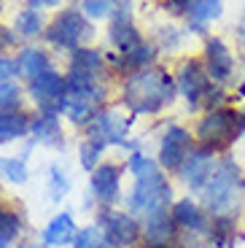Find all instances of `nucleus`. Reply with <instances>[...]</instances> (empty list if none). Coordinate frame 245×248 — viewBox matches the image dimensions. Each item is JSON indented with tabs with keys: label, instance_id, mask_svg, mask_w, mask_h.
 Masks as SVG:
<instances>
[{
	"label": "nucleus",
	"instance_id": "obj_1",
	"mask_svg": "<svg viewBox=\"0 0 245 248\" xmlns=\"http://www.w3.org/2000/svg\"><path fill=\"white\" fill-rule=\"evenodd\" d=\"M124 168L135 178L127 194V211L132 216H140L143 221L167 216L172 202H175V192H172V184L167 178V170L143 151H129Z\"/></svg>",
	"mask_w": 245,
	"mask_h": 248
},
{
	"label": "nucleus",
	"instance_id": "obj_2",
	"mask_svg": "<svg viewBox=\"0 0 245 248\" xmlns=\"http://www.w3.org/2000/svg\"><path fill=\"white\" fill-rule=\"evenodd\" d=\"M175 92V76H170L159 65H151V68L127 76L122 89V103L132 116H153V113L165 111L167 106H172Z\"/></svg>",
	"mask_w": 245,
	"mask_h": 248
},
{
	"label": "nucleus",
	"instance_id": "obj_3",
	"mask_svg": "<svg viewBox=\"0 0 245 248\" xmlns=\"http://www.w3.org/2000/svg\"><path fill=\"white\" fill-rule=\"evenodd\" d=\"M243 181H245V173L240 170V165L229 154H221L218 170L213 173V178L208 181V186L197 197H199V202L205 205V211L210 216H240V208H243V200H245Z\"/></svg>",
	"mask_w": 245,
	"mask_h": 248
},
{
	"label": "nucleus",
	"instance_id": "obj_4",
	"mask_svg": "<svg viewBox=\"0 0 245 248\" xmlns=\"http://www.w3.org/2000/svg\"><path fill=\"white\" fill-rule=\"evenodd\" d=\"M194 138H197V146L210 149L215 154H227L234 143L245 138L240 108L221 106V108H213V111H205L194 127Z\"/></svg>",
	"mask_w": 245,
	"mask_h": 248
},
{
	"label": "nucleus",
	"instance_id": "obj_5",
	"mask_svg": "<svg viewBox=\"0 0 245 248\" xmlns=\"http://www.w3.org/2000/svg\"><path fill=\"white\" fill-rule=\"evenodd\" d=\"M68 94H65V106H62V116L70 119L73 124H89L105 103V87L97 78H86V76L68 73Z\"/></svg>",
	"mask_w": 245,
	"mask_h": 248
},
{
	"label": "nucleus",
	"instance_id": "obj_6",
	"mask_svg": "<svg viewBox=\"0 0 245 248\" xmlns=\"http://www.w3.org/2000/svg\"><path fill=\"white\" fill-rule=\"evenodd\" d=\"M43 38L51 46H57V49L76 51V49H81L84 41L92 38V25H89L86 14H81L78 8H65V11H60L51 19V25L46 27Z\"/></svg>",
	"mask_w": 245,
	"mask_h": 248
},
{
	"label": "nucleus",
	"instance_id": "obj_7",
	"mask_svg": "<svg viewBox=\"0 0 245 248\" xmlns=\"http://www.w3.org/2000/svg\"><path fill=\"white\" fill-rule=\"evenodd\" d=\"M97 224H100V230H103L110 248H135L143 240V224L129 211L100 208Z\"/></svg>",
	"mask_w": 245,
	"mask_h": 248
},
{
	"label": "nucleus",
	"instance_id": "obj_8",
	"mask_svg": "<svg viewBox=\"0 0 245 248\" xmlns=\"http://www.w3.org/2000/svg\"><path fill=\"white\" fill-rule=\"evenodd\" d=\"M175 84H178L181 97L189 103V111H205V100H208V94L215 87L210 81L208 70H205V62L194 60V57L181 62V68L175 73Z\"/></svg>",
	"mask_w": 245,
	"mask_h": 248
},
{
	"label": "nucleus",
	"instance_id": "obj_9",
	"mask_svg": "<svg viewBox=\"0 0 245 248\" xmlns=\"http://www.w3.org/2000/svg\"><path fill=\"white\" fill-rule=\"evenodd\" d=\"M132 122L135 116L132 113H122V111H100L92 122L86 124V138H92V140H100L103 146H122V149H132L138 151L135 143H129V130H132Z\"/></svg>",
	"mask_w": 245,
	"mask_h": 248
},
{
	"label": "nucleus",
	"instance_id": "obj_10",
	"mask_svg": "<svg viewBox=\"0 0 245 248\" xmlns=\"http://www.w3.org/2000/svg\"><path fill=\"white\" fill-rule=\"evenodd\" d=\"M194 149H197V138L191 135V130H186L181 124H167L162 138H159L156 162H159L167 173H178Z\"/></svg>",
	"mask_w": 245,
	"mask_h": 248
},
{
	"label": "nucleus",
	"instance_id": "obj_11",
	"mask_svg": "<svg viewBox=\"0 0 245 248\" xmlns=\"http://www.w3.org/2000/svg\"><path fill=\"white\" fill-rule=\"evenodd\" d=\"M27 92H30L32 103L41 111L60 113L62 116L65 94H68V78L62 73H57L54 68H49V70H43L41 76H35L32 81H27Z\"/></svg>",
	"mask_w": 245,
	"mask_h": 248
},
{
	"label": "nucleus",
	"instance_id": "obj_12",
	"mask_svg": "<svg viewBox=\"0 0 245 248\" xmlns=\"http://www.w3.org/2000/svg\"><path fill=\"white\" fill-rule=\"evenodd\" d=\"M218 162H221V154L197 146V149L189 154V159L184 162V168L178 170L175 175L191 194H199L205 186H208V181L213 178V173L218 170Z\"/></svg>",
	"mask_w": 245,
	"mask_h": 248
},
{
	"label": "nucleus",
	"instance_id": "obj_13",
	"mask_svg": "<svg viewBox=\"0 0 245 248\" xmlns=\"http://www.w3.org/2000/svg\"><path fill=\"white\" fill-rule=\"evenodd\" d=\"M170 218L178 227V232L184 237H205L210 227V213L205 211V205L197 197L186 194V197H178L170 208Z\"/></svg>",
	"mask_w": 245,
	"mask_h": 248
},
{
	"label": "nucleus",
	"instance_id": "obj_14",
	"mask_svg": "<svg viewBox=\"0 0 245 248\" xmlns=\"http://www.w3.org/2000/svg\"><path fill=\"white\" fill-rule=\"evenodd\" d=\"M124 165L116 162H100L89 175V192L103 208H110L122 197V178H124Z\"/></svg>",
	"mask_w": 245,
	"mask_h": 248
},
{
	"label": "nucleus",
	"instance_id": "obj_15",
	"mask_svg": "<svg viewBox=\"0 0 245 248\" xmlns=\"http://www.w3.org/2000/svg\"><path fill=\"white\" fill-rule=\"evenodd\" d=\"M202 62L208 70L210 81L215 87H227L234 78V54L218 35L205 38V51H202Z\"/></svg>",
	"mask_w": 245,
	"mask_h": 248
},
{
	"label": "nucleus",
	"instance_id": "obj_16",
	"mask_svg": "<svg viewBox=\"0 0 245 248\" xmlns=\"http://www.w3.org/2000/svg\"><path fill=\"white\" fill-rule=\"evenodd\" d=\"M30 135H32V143H38V146H46V149H62V146H65V132H62L60 113L41 111L38 116H32Z\"/></svg>",
	"mask_w": 245,
	"mask_h": 248
},
{
	"label": "nucleus",
	"instance_id": "obj_17",
	"mask_svg": "<svg viewBox=\"0 0 245 248\" xmlns=\"http://www.w3.org/2000/svg\"><path fill=\"white\" fill-rule=\"evenodd\" d=\"M76 235H78V224H76L73 213L60 211L43 227L41 240H43V246H49V248H65V246H73Z\"/></svg>",
	"mask_w": 245,
	"mask_h": 248
},
{
	"label": "nucleus",
	"instance_id": "obj_18",
	"mask_svg": "<svg viewBox=\"0 0 245 248\" xmlns=\"http://www.w3.org/2000/svg\"><path fill=\"white\" fill-rule=\"evenodd\" d=\"M240 216H213L208 235L202 237L208 248H234L240 243Z\"/></svg>",
	"mask_w": 245,
	"mask_h": 248
},
{
	"label": "nucleus",
	"instance_id": "obj_19",
	"mask_svg": "<svg viewBox=\"0 0 245 248\" xmlns=\"http://www.w3.org/2000/svg\"><path fill=\"white\" fill-rule=\"evenodd\" d=\"M143 240L148 246H178L181 232L172 224L170 213L167 216H156V218H146L143 221Z\"/></svg>",
	"mask_w": 245,
	"mask_h": 248
},
{
	"label": "nucleus",
	"instance_id": "obj_20",
	"mask_svg": "<svg viewBox=\"0 0 245 248\" xmlns=\"http://www.w3.org/2000/svg\"><path fill=\"white\" fill-rule=\"evenodd\" d=\"M221 14H224V0H197L194 6H191L189 16H186L189 30L205 35L215 19H221Z\"/></svg>",
	"mask_w": 245,
	"mask_h": 248
},
{
	"label": "nucleus",
	"instance_id": "obj_21",
	"mask_svg": "<svg viewBox=\"0 0 245 248\" xmlns=\"http://www.w3.org/2000/svg\"><path fill=\"white\" fill-rule=\"evenodd\" d=\"M103 68H105L103 54H100V51H94V49H86V46H81V49H76L73 54H70V68H68V73L86 76V78H97V81H100Z\"/></svg>",
	"mask_w": 245,
	"mask_h": 248
},
{
	"label": "nucleus",
	"instance_id": "obj_22",
	"mask_svg": "<svg viewBox=\"0 0 245 248\" xmlns=\"http://www.w3.org/2000/svg\"><path fill=\"white\" fill-rule=\"evenodd\" d=\"M30 122H32V116H27V113H22V111L0 113V146L16 143L25 135H30Z\"/></svg>",
	"mask_w": 245,
	"mask_h": 248
},
{
	"label": "nucleus",
	"instance_id": "obj_23",
	"mask_svg": "<svg viewBox=\"0 0 245 248\" xmlns=\"http://www.w3.org/2000/svg\"><path fill=\"white\" fill-rule=\"evenodd\" d=\"M153 60H156V46L140 44V46H135L132 51H127V54L113 57V65H116L122 73L132 76V73H138V70H143V68H151Z\"/></svg>",
	"mask_w": 245,
	"mask_h": 248
},
{
	"label": "nucleus",
	"instance_id": "obj_24",
	"mask_svg": "<svg viewBox=\"0 0 245 248\" xmlns=\"http://www.w3.org/2000/svg\"><path fill=\"white\" fill-rule=\"evenodd\" d=\"M16 68H19V76H22V78L32 81L35 76H41L43 70H49L51 62H49V57H46V51L27 46V49H22L16 54Z\"/></svg>",
	"mask_w": 245,
	"mask_h": 248
},
{
	"label": "nucleus",
	"instance_id": "obj_25",
	"mask_svg": "<svg viewBox=\"0 0 245 248\" xmlns=\"http://www.w3.org/2000/svg\"><path fill=\"white\" fill-rule=\"evenodd\" d=\"M14 32H16L19 38H38L43 30V16L38 14V8H25V11L16 16V22H14Z\"/></svg>",
	"mask_w": 245,
	"mask_h": 248
},
{
	"label": "nucleus",
	"instance_id": "obj_26",
	"mask_svg": "<svg viewBox=\"0 0 245 248\" xmlns=\"http://www.w3.org/2000/svg\"><path fill=\"white\" fill-rule=\"evenodd\" d=\"M0 178H6L14 186H25L30 178L25 156H3V168H0Z\"/></svg>",
	"mask_w": 245,
	"mask_h": 248
},
{
	"label": "nucleus",
	"instance_id": "obj_27",
	"mask_svg": "<svg viewBox=\"0 0 245 248\" xmlns=\"http://www.w3.org/2000/svg\"><path fill=\"white\" fill-rule=\"evenodd\" d=\"M105 149H108V146H103L100 140H92V138H84V140H81V146H78V159H81V168L92 173V170L97 168L100 162H103Z\"/></svg>",
	"mask_w": 245,
	"mask_h": 248
},
{
	"label": "nucleus",
	"instance_id": "obj_28",
	"mask_svg": "<svg viewBox=\"0 0 245 248\" xmlns=\"http://www.w3.org/2000/svg\"><path fill=\"white\" fill-rule=\"evenodd\" d=\"M46 186H49V197L54 200V202H62L70 192V178L60 165H51L49 168V184Z\"/></svg>",
	"mask_w": 245,
	"mask_h": 248
},
{
	"label": "nucleus",
	"instance_id": "obj_29",
	"mask_svg": "<svg viewBox=\"0 0 245 248\" xmlns=\"http://www.w3.org/2000/svg\"><path fill=\"white\" fill-rule=\"evenodd\" d=\"M73 248H110L108 240H105L103 230H100V224H89L84 230H78L73 240Z\"/></svg>",
	"mask_w": 245,
	"mask_h": 248
},
{
	"label": "nucleus",
	"instance_id": "obj_30",
	"mask_svg": "<svg viewBox=\"0 0 245 248\" xmlns=\"http://www.w3.org/2000/svg\"><path fill=\"white\" fill-rule=\"evenodd\" d=\"M19 106H22V92H19L16 84H14V81L0 84V113L19 111Z\"/></svg>",
	"mask_w": 245,
	"mask_h": 248
},
{
	"label": "nucleus",
	"instance_id": "obj_31",
	"mask_svg": "<svg viewBox=\"0 0 245 248\" xmlns=\"http://www.w3.org/2000/svg\"><path fill=\"white\" fill-rule=\"evenodd\" d=\"M116 3L113 0H84V8L81 11L86 14V19H105L113 14Z\"/></svg>",
	"mask_w": 245,
	"mask_h": 248
},
{
	"label": "nucleus",
	"instance_id": "obj_32",
	"mask_svg": "<svg viewBox=\"0 0 245 248\" xmlns=\"http://www.w3.org/2000/svg\"><path fill=\"white\" fill-rule=\"evenodd\" d=\"M197 0H162V8L172 16H189L191 6H194Z\"/></svg>",
	"mask_w": 245,
	"mask_h": 248
},
{
	"label": "nucleus",
	"instance_id": "obj_33",
	"mask_svg": "<svg viewBox=\"0 0 245 248\" xmlns=\"http://www.w3.org/2000/svg\"><path fill=\"white\" fill-rule=\"evenodd\" d=\"M14 76H19L16 60H8V57L0 54V84H8V81H14Z\"/></svg>",
	"mask_w": 245,
	"mask_h": 248
},
{
	"label": "nucleus",
	"instance_id": "obj_34",
	"mask_svg": "<svg viewBox=\"0 0 245 248\" xmlns=\"http://www.w3.org/2000/svg\"><path fill=\"white\" fill-rule=\"evenodd\" d=\"M159 41H162V49H178V46H181V32H178L175 27H162Z\"/></svg>",
	"mask_w": 245,
	"mask_h": 248
},
{
	"label": "nucleus",
	"instance_id": "obj_35",
	"mask_svg": "<svg viewBox=\"0 0 245 248\" xmlns=\"http://www.w3.org/2000/svg\"><path fill=\"white\" fill-rule=\"evenodd\" d=\"M27 3H30V8H54L62 0H27Z\"/></svg>",
	"mask_w": 245,
	"mask_h": 248
},
{
	"label": "nucleus",
	"instance_id": "obj_36",
	"mask_svg": "<svg viewBox=\"0 0 245 248\" xmlns=\"http://www.w3.org/2000/svg\"><path fill=\"white\" fill-rule=\"evenodd\" d=\"M237 38H240V46H243V51H245V16H243V22H240V27H237Z\"/></svg>",
	"mask_w": 245,
	"mask_h": 248
},
{
	"label": "nucleus",
	"instance_id": "obj_37",
	"mask_svg": "<svg viewBox=\"0 0 245 248\" xmlns=\"http://www.w3.org/2000/svg\"><path fill=\"white\" fill-rule=\"evenodd\" d=\"M16 248H41L38 243H22V246H16Z\"/></svg>",
	"mask_w": 245,
	"mask_h": 248
},
{
	"label": "nucleus",
	"instance_id": "obj_38",
	"mask_svg": "<svg viewBox=\"0 0 245 248\" xmlns=\"http://www.w3.org/2000/svg\"><path fill=\"white\" fill-rule=\"evenodd\" d=\"M0 248H8V243H3V240H0Z\"/></svg>",
	"mask_w": 245,
	"mask_h": 248
},
{
	"label": "nucleus",
	"instance_id": "obj_39",
	"mask_svg": "<svg viewBox=\"0 0 245 248\" xmlns=\"http://www.w3.org/2000/svg\"><path fill=\"white\" fill-rule=\"evenodd\" d=\"M243 189H245V181H243Z\"/></svg>",
	"mask_w": 245,
	"mask_h": 248
}]
</instances>
